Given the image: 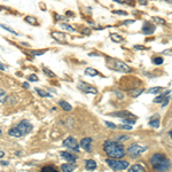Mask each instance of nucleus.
Instances as JSON below:
<instances>
[{
    "instance_id": "f257e3e1",
    "label": "nucleus",
    "mask_w": 172,
    "mask_h": 172,
    "mask_svg": "<svg viewBox=\"0 0 172 172\" xmlns=\"http://www.w3.org/2000/svg\"><path fill=\"white\" fill-rule=\"evenodd\" d=\"M103 149L109 157H114V158H120V157H124L125 155L124 147L118 141L107 140L103 143Z\"/></svg>"
},
{
    "instance_id": "f03ea898",
    "label": "nucleus",
    "mask_w": 172,
    "mask_h": 172,
    "mask_svg": "<svg viewBox=\"0 0 172 172\" xmlns=\"http://www.w3.org/2000/svg\"><path fill=\"white\" fill-rule=\"evenodd\" d=\"M151 166L159 172H165L171 168L170 159L163 154H154L150 158Z\"/></svg>"
},
{
    "instance_id": "7ed1b4c3",
    "label": "nucleus",
    "mask_w": 172,
    "mask_h": 172,
    "mask_svg": "<svg viewBox=\"0 0 172 172\" xmlns=\"http://www.w3.org/2000/svg\"><path fill=\"white\" fill-rule=\"evenodd\" d=\"M31 130H32V124H31L29 120H21L17 125H15L14 127L8 131V134L10 137L14 138H21L26 135L28 133H30Z\"/></svg>"
},
{
    "instance_id": "20e7f679",
    "label": "nucleus",
    "mask_w": 172,
    "mask_h": 172,
    "mask_svg": "<svg viewBox=\"0 0 172 172\" xmlns=\"http://www.w3.org/2000/svg\"><path fill=\"white\" fill-rule=\"evenodd\" d=\"M107 64L108 68L114 69L116 71H120V72H131L132 71V69L126 63H124L123 61L116 60V59H107Z\"/></svg>"
},
{
    "instance_id": "39448f33",
    "label": "nucleus",
    "mask_w": 172,
    "mask_h": 172,
    "mask_svg": "<svg viewBox=\"0 0 172 172\" xmlns=\"http://www.w3.org/2000/svg\"><path fill=\"white\" fill-rule=\"evenodd\" d=\"M107 164L114 170L117 171H122V170H126L130 166V164L127 161H120V159H112V158H107Z\"/></svg>"
},
{
    "instance_id": "423d86ee",
    "label": "nucleus",
    "mask_w": 172,
    "mask_h": 172,
    "mask_svg": "<svg viewBox=\"0 0 172 172\" xmlns=\"http://www.w3.org/2000/svg\"><path fill=\"white\" fill-rule=\"evenodd\" d=\"M146 150H147V147H142V146H140V145H138V143H133V145H131V146L127 148V153H129L132 157H134V158Z\"/></svg>"
},
{
    "instance_id": "0eeeda50",
    "label": "nucleus",
    "mask_w": 172,
    "mask_h": 172,
    "mask_svg": "<svg viewBox=\"0 0 172 172\" xmlns=\"http://www.w3.org/2000/svg\"><path fill=\"white\" fill-rule=\"evenodd\" d=\"M62 145H63L64 147H67V148H70V149H72V150L77 151V153L79 151V146H78V142L73 137H68L64 140V141L62 142Z\"/></svg>"
},
{
    "instance_id": "6e6552de",
    "label": "nucleus",
    "mask_w": 172,
    "mask_h": 172,
    "mask_svg": "<svg viewBox=\"0 0 172 172\" xmlns=\"http://www.w3.org/2000/svg\"><path fill=\"white\" fill-rule=\"evenodd\" d=\"M78 88L80 91H83L84 93H87V94H96L98 93V90L95 88L94 86L90 85L87 83H79L78 84Z\"/></svg>"
},
{
    "instance_id": "1a4fd4ad",
    "label": "nucleus",
    "mask_w": 172,
    "mask_h": 172,
    "mask_svg": "<svg viewBox=\"0 0 172 172\" xmlns=\"http://www.w3.org/2000/svg\"><path fill=\"white\" fill-rule=\"evenodd\" d=\"M110 116H115V117H122L123 119L124 118H129V117H134L133 114H131L130 111L127 110H122V111H116V112H111V114H109Z\"/></svg>"
},
{
    "instance_id": "9d476101",
    "label": "nucleus",
    "mask_w": 172,
    "mask_h": 172,
    "mask_svg": "<svg viewBox=\"0 0 172 172\" xmlns=\"http://www.w3.org/2000/svg\"><path fill=\"white\" fill-rule=\"evenodd\" d=\"M80 146L83 149L86 151H91V146H92V138H84L80 141Z\"/></svg>"
},
{
    "instance_id": "9b49d317",
    "label": "nucleus",
    "mask_w": 172,
    "mask_h": 172,
    "mask_svg": "<svg viewBox=\"0 0 172 172\" xmlns=\"http://www.w3.org/2000/svg\"><path fill=\"white\" fill-rule=\"evenodd\" d=\"M155 31V25H153L150 22H147L142 26V32L146 34H151Z\"/></svg>"
},
{
    "instance_id": "f8f14e48",
    "label": "nucleus",
    "mask_w": 172,
    "mask_h": 172,
    "mask_svg": "<svg viewBox=\"0 0 172 172\" xmlns=\"http://www.w3.org/2000/svg\"><path fill=\"white\" fill-rule=\"evenodd\" d=\"M52 37L57 40V41H60V43H64L65 41V34L62 33V32H57V31H54V32H52Z\"/></svg>"
},
{
    "instance_id": "ddd939ff",
    "label": "nucleus",
    "mask_w": 172,
    "mask_h": 172,
    "mask_svg": "<svg viewBox=\"0 0 172 172\" xmlns=\"http://www.w3.org/2000/svg\"><path fill=\"white\" fill-rule=\"evenodd\" d=\"M61 156H62V158L67 159V161H69V162H76V159H77V157L75 156V155H72L71 153H68V151H62L61 153Z\"/></svg>"
},
{
    "instance_id": "4468645a",
    "label": "nucleus",
    "mask_w": 172,
    "mask_h": 172,
    "mask_svg": "<svg viewBox=\"0 0 172 172\" xmlns=\"http://www.w3.org/2000/svg\"><path fill=\"white\" fill-rule=\"evenodd\" d=\"M61 169H62V172H73V170L76 169V165L75 164H62L61 165Z\"/></svg>"
},
{
    "instance_id": "2eb2a0df",
    "label": "nucleus",
    "mask_w": 172,
    "mask_h": 172,
    "mask_svg": "<svg viewBox=\"0 0 172 172\" xmlns=\"http://www.w3.org/2000/svg\"><path fill=\"white\" fill-rule=\"evenodd\" d=\"M85 166L87 170H90V171H92V170H95L96 169V162H95L94 159H87L85 162Z\"/></svg>"
},
{
    "instance_id": "dca6fc26",
    "label": "nucleus",
    "mask_w": 172,
    "mask_h": 172,
    "mask_svg": "<svg viewBox=\"0 0 172 172\" xmlns=\"http://www.w3.org/2000/svg\"><path fill=\"white\" fill-rule=\"evenodd\" d=\"M129 172H146V170L140 164H134L129 168Z\"/></svg>"
},
{
    "instance_id": "f3484780",
    "label": "nucleus",
    "mask_w": 172,
    "mask_h": 172,
    "mask_svg": "<svg viewBox=\"0 0 172 172\" xmlns=\"http://www.w3.org/2000/svg\"><path fill=\"white\" fill-rule=\"evenodd\" d=\"M60 107L62 108L64 111H71V110H72L71 104H70V103H68L67 101H64V100H61V101H60Z\"/></svg>"
},
{
    "instance_id": "a211bd4d",
    "label": "nucleus",
    "mask_w": 172,
    "mask_h": 172,
    "mask_svg": "<svg viewBox=\"0 0 172 172\" xmlns=\"http://www.w3.org/2000/svg\"><path fill=\"white\" fill-rule=\"evenodd\" d=\"M85 75L86 76H92V77H94V76H98V75H100V73H99V71L94 68H86Z\"/></svg>"
},
{
    "instance_id": "6ab92c4d",
    "label": "nucleus",
    "mask_w": 172,
    "mask_h": 172,
    "mask_svg": "<svg viewBox=\"0 0 172 172\" xmlns=\"http://www.w3.org/2000/svg\"><path fill=\"white\" fill-rule=\"evenodd\" d=\"M39 172H59V170L53 165H45V166L40 169Z\"/></svg>"
},
{
    "instance_id": "aec40b11",
    "label": "nucleus",
    "mask_w": 172,
    "mask_h": 172,
    "mask_svg": "<svg viewBox=\"0 0 172 172\" xmlns=\"http://www.w3.org/2000/svg\"><path fill=\"white\" fill-rule=\"evenodd\" d=\"M170 92H171V91H166V92H165V93H163L162 95H159V96H157V98H156V99L154 100V102H155V103L163 102L164 100H165V98H168V96H169V94H170Z\"/></svg>"
},
{
    "instance_id": "412c9836",
    "label": "nucleus",
    "mask_w": 172,
    "mask_h": 172,
    "mask_svg": "<svg viewBox=\"0 0 172 172\" xmlns=\"http://www.w3.org/2000/svg\"><path fill=\"white\" fill-rule=\"evenodd\" d=\"M110 38H111V40L115 41V43H122V41L124 40L122 36H119V34H117V33H111L110 34Z\"/></svg>"
},
{
    "instance_id": "4be33fe9",
    "label": "nucleus",
    "mask_w": 172,
    "mask_h": 172,
    "mask_svg": "<svg viewBox=\"0 0 172 172\" xmlns=\"http://www.w3.org/2000/svg\"><path fill=\"white\" fill-rule=\"evenodd\" d=\"M24 20H25V22H28L29 24H31V25H37V24H38L36 17H33V16H25Z\"/></svg>"
},
{
    "instance_id": "5701e85b",
    "label": "nucleus",
    "mask_w": 172,
    "mask_h": 172,
    "mask_svg": "<svg viewBox=\"0 0 172 172\" xmlns=\"http://www.w3.org/2000/svg\"><path fill=\"white\" fill-rule=\"evenodd\" d=\"M36 92H37L39 96H41V98H49V96H51V94H49V93H47L46 91L40 90V88H36Z\"/></svg>"
},
{
    "instance_id": "b1692460",
    "label": "nucleus",
    "mask_w": 172,
    "mask_h": 172,
    "mask_svg": "<svg viewBox=\"0 0 172 172\" xmlns=\"http://www.w3.org/2000/svg\"><path fill=\"white\" fill-rule=\"evenodd\" d=\"M149 125H150L151 127H158L159 126V119L158 118H151L150 120H149Z\"/></svg>"
},
{
    "instance_id": "393cba45",
    "label": "nucleus",
    "mask_w": 172,
    "mask_h": 172,
    "mask_svg": "<svg viewBox=\"0 0 172 172\" xmlns=\"http://www.w3.org/2000/svg\"><path fill=\"white\" fill-rule=\"evenodd\" d=\"M162 90H163V88H162L161 86H157V87H151V88L148 90V93H149V94H156V93L161 92Z\"/></svg>"
},
{
    "instance_id": "a878e982",
    "label": "nucleus",
    "mask_w": 172,
    "mask_h": 172,
    "mask_svg": "<svg viewBox=\"0 0 172 172\" xmlns=\"http://www.w3.org/2000/svg\"><path fill=\"white\" fill-rule=\"evenodd\" d=\"M61 28H62V29H64V30H67V31H70V32H73V31H75L73 26L69 25V24H67V23H62V24H61Z\"/></svg>"
},
{
    "instance_id": "bb28decb",
    "label": "nucleus",
    "mask_w": 172,
    "mask_h": 172,
    "mask_svg": "<svg viewBox=\"0 0 172 172\" xmlns=\"http://www.w3.org/2000/svg\"><path fill=\"white\" fill-rule=\"evenodd\" d=\"M6 98H7V94H6V92L4 90H1L0 88V103H2L6 101Z\"/></svg>"
},
{
    "instance_id": "cd10ccee",
    "label": "nucleus",
    "mask_w": 172,
    "mask_h": 172,
    "mask_svg": "<svg viewBox=\"0 0 172 172\" xmlns=\"http://www.w3.org/2000/svg\"><path fill=\"white\" fill-rule=\"evenodd\" d=\"M43 71H44V72H45V73H46V75H47L48 77H51V78L55 77V73L53 72V71H51V70H49V69L45 68V67H44V68H43Z\"/></svg>"
},
{
    "instance_id": "c85d7f7f",
    "label": "nucleus",
    "mask_w": 172,
    "mask_h": 172,
    "mask_svg": "<svg viewBox=\"0 0 172 172\" xmlns=\"http://www.w3.org/2000/svg\"><path fill=\"white\" fill-rule=\"evenodd\" d=\"M45 52H46V51H44V49H43V51H31L30 54L32 56H39V55H43Z\"/></svg>"
},
{
    "instance_id": "c756f323",
    "label": "nucleus",
    "mask_w": 172,
    "mask_h": 172,
    "mask_svg": "<svg viewBox=\"0 0 172 172\" xmlns=\"http://www.w3.org/2000/svg\"><path fill=\"white\" fill-rule=\"evenodd\" d=\"M0 28H2V29H5V30L9 31V32H12L13 34H17V32H15V31L13 30V29H10V28H8V26L4 25V24H0Z\"/></svg>"
},
{
    "instance_id": "7c9ffc66",
    "label": "nucleus",
    "mask_w": 172,
    "mask_h": 172,
    "mask_svg": "<svg viewBox=\"0 0 172 172\" xmlns=\"http://www.w3.org/2000/svg\"><path fill=\"white\" fill-rule=\"evenodd\" d=\"M123 123H125V124H127V125H133L134 123H135V120L134 119H129V118H124L123 119Z\"/></svg>"
},
{
    "instance_id": "2f4dec72",
    "label": "nucleus",
    "mask_w": 172,
    "mask_h": 172,
    "mask_svg": "<svg viewBox=\"0 0 172 172\" xmlns=\"http://www.w3.org/2000/svg\"><path fill=\"white\" fill-rule=\"evenodd\" d=\"M142 92H143V88H139V90H137V91H133V92H132V96H137V95H140L142 93Z\"/></svg>"
},
{
    "instance_id": "473e14b6",
    "label": "nucleus",
    "mask_w": 172,
    "mask_h": 172,
    "mask_svg": "<svg viewBox=\"0 0 172 172\" xmlns=\"http://www.w3.org/2000/svg\"><path fill=\"white\" fill-rule=\"evenodd\" d=\"M154 63L155 64H162L163 63V59L162 57H156L154 60Z\"/></svg>"
},
{
    "instance_id": "72a5a7b5",
    "label": "nucleus",
    "mask_w": 172,
    "mask_h": 172,
    "mask_svg": "<svg viewBox=\"0 0 172 172\" xmlns=\"http://www.w3.org/2000/svg\"><path fill=\"white\" fill-rule=\"evenodd\" d=\"M29 80H30V82H37V80H38V77L34 76V75H31L30 77H29Z\"/></svg>"
},
{
    "instance_id": "f704fd0d",
    "label": "nucleus",
    "mask_w": 172,
    "mask_h": 172,
    "mask_svg": "<svg viewBox=\"0 0 172 172\" xmlns=\"http://www.w3.org/2000/svg\"><path fill=\"white\" fill-rule=\"evenodd\" d=\"M106 125H107L108 127H111V129H116V125L114 124V123H109V122H107V120H106Z\"/></svg>"
},
{
    "instance_id": "c9c22d12",
    "label": "nucleus",
    "mask_w": 172,
    "mask_h": 172,
    "mask_svg": "<svg viewBox=\"0 0 172 172\" xmlns=\"http://www.w3.org/2000/svg\"><path fill=\"white\" fill-rule=\"evenodd\" d=\"M129 139V135H120L118 138V141H125V140H127Z\"/></svg>"
},
{
    "instance_id": "e433bc0d",
    "label": "nucleus",
    "mask_w": 172,
    "mask_h": 172,
    "mask_svg": "<svg viewBox=\"0 0 172 172\" xmlns=\"http://www.w3.org/2000/svg\"><path fill=\"white\" fill-rule=\"evenodd\" d=\"M155 22H158V23H161V24H165V21H163L162 18H159V17H154Z\"/></svg>"
},
{
    "instance_id": "4c0bfd02",
    "label": "nucleus",
    "mask_w": 172,
    "mask_h": 172,
    "mask_svg": "<svg viewBox=\"0 0 172 172\" xmlns=\"http://www.w3.org/2000/svg\"><path fill=\"white\" fill-rule=\"evenodd\" d=\"M120 127H122V129L123 130H132V126H131V125H122V126H120Z\"/></svg>"
},
{
    "instance_id": "58836bf2",
    "label": "nucleus",
    "mask_w": 172,
    "mask_h": 172,
    "mask_svg": "<svg viewBox=\"0 0 172 172\" xmlns=\"http://www.w3.org/2000/svg\"><path fill=\"white\" fill-rule=\"evenodd\" d=\"M169 101H170V98H165V100H164L163 101V103H162V107H165V106H166V104H168L169 103Z\"/></svg>"
},
{
    "instance_id": "ea45409f",
    "label": "nucleus",
    "mask_w": 172,
    "mask_h": 172,
    "mask_svg": "<svg viewBox=\"0 0 172 172\" xmlns=\"http://www.w3.org/2000/svg\"><path fill=\"white\" fill-rule=\"evenodd\" d=\"M114 13L115 14H120V15H127L126 12H122V10H114Z\"/></svg>"
},
{
    "instance_id": "a19ab883",
    "label": "nucleus",
    "mask_w": 172,
    "mask_h": 172,
    "mask_svg": "<svg viewBox=\"0 0 172 172\" xmlns=\"http://www.w3.org/2000/svg\"><path fill=\"white\" fill-rule=\"evenodd\" d=\"M134 47H135V49H146V47L142 46V45H135Z\"/></svg>"
},
{
    "instance_id": "79ce46f5",
    "label": "nucleus",
    "mask_w": 172,
    "mask_h": 172,
    "mask_svg": "<svg viewBox=\"0 0 172 172\" xmlns=\"http://www.w3.org/2000/svg\"><path fill=\"white\" fill-rule=\"evenodd\" d=\"M134 20H130V21H125L124 24H131V23H133Z\"/></svg>"
},
{
    "instance_id": "37998d69",
    "label": "nucleus",
    "mask_w": 172,
    "mask_h": 172,
    "mask_svg": "<svg viewBox=\"0 0 172 172\" xmlns=\"http://www.w3.org/2000/svg\"><path fill=\"white\" fill-rule=\"evenodd\" d=\"M23 86H24V87H26V88H29V87H30V85H29L28 83H23Z\"/></svg>"
},
{
    "instance_id": "c03bdc74",
    "label": "nucleus",
    "mask_w": 172,
    "mask_h": 172,
    "mask_svg": "<svg viewBox=\"0 0 172 172\" xmlns=\"http://www.w3.org/2000/svg\"><path fill=\"white\" fill-rule=\"evenodd\" d=\"M1 164H2V165H8V162H6V161H2V162H1Z\"/></svg>"
},
{
    "instance_id": "a18cd8bd",
    "label": "nucleus",
    "mask_w": 172,
    "mask_h": 172,
    "mask_svg": "<svg viewBox=\"0 0 172 172\" xmlns=\"http://www.w3.org/2000/svg\"><path fill=\"white\" fill-rule=\"evenodd\" d=\"M4 155H5V153L2 150H0V158H1V157H4Z\"/></svg>"
},
{
    "instance_id": "49530a36",
    "label": "nucleus",
    "mask_w": 172,
    "mask_h": 172,
    "mask_svg": "<svg viewBox=\"0 0 172 172\" xmlns=\"http://www.w3.org/2000/svg\"><path fill=\"white\" fill-rule=\"evenodd\" d=\"M140 4H142V5H146V4H147V1H146V0H141V1H140Z\"/></svg>"
},
{
    "instance_id": "de8ad7c7",
    "label": "nucleus",
    "mask_w": 172,
    "mask_h": 172,
    "mask_svg": "<svg viewBox=\"0 0 172 172\" xmlns=\"http://www.w3.org/2000/svg\"><path fill=\"white\" fill-rule=\"evenodd\" d=\"M0 69H1V70H5V65L0 63Z\"/></svg>"
},
{
    "instance_id": "09e8293b",
    "label": "nucleus",
    "mask_w": 172,
    "mask_h": 172,
    "mask_svg": "<svg viewBox=\"0 0 172 172\" xmlns=\"http://www.w3.org/2000/svg\"><path fill=\"white\" fill-rule=\"evenodd\" d=\"M169 135L171 137V140H172V130H171V131H170V132H169Z\"/></svg>"
},
{
    "instance_id": "8fccbe9b",
    "label": "nucleus",
    "mask_w": 172,
    "mask_h": 172,
    "mask_svg": "<svg viewBox=\"0 0 172 172\" xmlns=\"http://www.w3.org/2000/svg\"><path fill=\"white\" fill-rule=\"evenodd\" d=\"M1 133H2V131H1V129H0V134H1Z\"/></svg>"
}]
</instances>
